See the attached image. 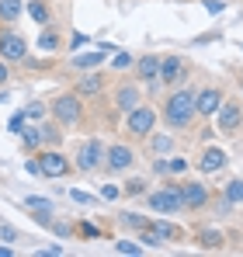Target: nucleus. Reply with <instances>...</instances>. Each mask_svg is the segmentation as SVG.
<instances>
[{"mask_svg":"<svg viewBox=\"0 0 243 257\" xmlns=\"http://www.w3.org/2000/svg\"><path fill=\"white\" fill-rule=\"evenodd\" d=\"M195 94L191 90H174L170 97H167V104H163V122L170 128H188L195 122Z\"/></svg>","mask_w":243,"mask_h":257,"instance_id":"f257e3e1","label":"nucleus"},{"mask_svg":"<svg viewBox=\"0 0 243 257\" xmlns=\"http://www.w3.org/2000/svg\"><path fill=\"white\" fill-rule=\"evenodd\" d=\"M52 118L59 125H77L83 118V104H80V94H59L52 101Z\"/></svg>","mask_w":243,"mask_h":257,"instance_id":"f03ea898","label":"nucleus"},{"mask_svg":"<svg viewBox=\"0 0 243 257\" xmlns=\"http://www.w3.org/2000/svg\"><path fill=\"white\" fill-rule=\"evenodd\" d=\"M157 125V111L150 108V104H136L132 111H129V118H125V132L129 136H136V139H146L150 132Z\"/></svg>","mask_w":243,"mask_h":257,"instance_id":"7ed1b4c3","label":"nucleus"},{"mask_svg":"<svg viewBox=\"0 0 243 257\" xmlns=\"http://www.w3.org/2000/svg\"><path fill=\"white\" fill-rule=\"evenodd\" d=\"M28 56V42L14 32V28H0V59L7 63H21Z\"/></svg>","mask_w":243,"mask_h":257,"instance_id":"20e7f679","label":"nucleus"},{"mask_svg":"<svg viewBox=\"0 0 243 257\" xmlns=\"http://www.w3.org/2000/svg\"><path fill=\"white\" fill-rule=\"evenodd\" d=\"M101 160H104V143L101 139H87L80 150H77V171H83V174L97 171Z\"/></svg>","mask_w":243,"mask_h":257,"instance_id":"39448f33","label":"nucleus"},{"mask_svg":"<svg viewBox=\"0 0 243 257\" xmlns=\"http://www.w3.org/2000/svg\"><path fill=\"white\" fill-rule=\"evenodd\" d=\"M215 115H219V132H222V136H236V128H240V122H243L240 101H222Z\"/></svg>","mask_w":243,"mask_h":257,"instance_id":"423d86ee","label":"nucleus"},{"mask_svg":"<svg viewBox=\"0 0 243 257\" xmlns=\"http://www.w3.org/2000/svg\"><path fill=\"white\" fill-rule=\"evenodd\" d=\"M132 164H136V153H132L125 143H115V146H108V150H104V167H108L111 174L129 171Z\"/></svg>","mask_w":243,"mask_h":257,"instance_id":"0eeeda50","label":"nucleus"},{"mask_svg":"<svg viewBox=\"0 0 243 257\" xmlns=\"http://www.w3.org/2000/svg\"><path fill=\"white\" fill-rule=\"evenodd\" d=\"M39 174H45V177H66L70 174V160L59 150H45V153H39Z\"/></svg>","mask_w":243,"mask_h":257,"instance_id":"6e6552de","label":"nucleus"},{"mask_svg":"<svg viewBox=\"0 0 243 257\" xmlns=\"http://www.w3.org/2000/svg\"><path fill=\"white\" fill-rule=\"evenodd\" d=\"M174 188H177L181 209H202L205 202H208V191H205V184H198V181H188V184H174Z\"/></svg>","mask_w":243,"mask_h":257,"instance_id":"1a4fd4ad","label":"nucleus"},{"mask_svg":"<svg viewBox=\"0 0 243 257\" xmlns=\"http://www.w3.org/2000/svg\"><path fill=\"white\" fill-rule=\"evenodd\" d=\"M150 209L153 212H181V198H177V188H160L150 195Z\"/></svg>","mask_w":243,"mask_h":257,"instance_id":"9d476101","label":"nucleus"},{"mask_svg":"<svg viewBox=\"0 0 243 257\" xmlns=\"http://www.w3.org/2000/svg\"><path fill=\"white\" fill-rule=\"evenodd\" d=\"M219 104H222V90L219 87H205L202 94H195V111L205 115V118H212L219 111Z\"/></svg>","mask_w":243,"mask_h":257,"instance_id":"9b49d317","label":"nucleus"},{"mask_svg":"<svg viewBox=\"0 0 243 257\" xmlns=\"http://www.w3.org/2000/svg\"><path fill=\"white\" fill-rule=\"evenodd\" d=\"M21 205H25L28 212H35V222H42V226H49V222H52V202H49V198L28 195V198H21Z\"/></svg>","mask_w":243,"mask_h":257,"instance_id":"f8f14e48","label":"nucleus"},{"mask_svg":"<svg viewBox=\"0 0 243 257\" xmlns=\"http://www.w3.org/2000/svg\"><path fill=\"white\" fill-rule=\"evenodd\" d=\"M115 45H101V49H94V52H83V56H73V70H97L104 59H108V52H111Z\"/></svg>","mask_w":243,"mask_h":257,"instance_id":"ddd939ff","label":"nucleus"},{"mask_svg":"<svg viewBox=\"0 0 243 257\" xmlns=\"http://www.w3.org/2000/svg\"><path fill=\"white\" fill-rule=\"evenodd\" d=\"M184 77V59L181 56H163L160 59V80L163 84H177Z\"/></svg>","mask_w":243,"mask_h":257,"instance_id":"4468645a","label":"nucleus"},{"mask_svg":"<svg viewBox=\"0 0 243 257\" xmlns=\"http://www.w3.org/2000/svg\"><path fill=\"white\" fill-rule=\"evenodd\" d=\"M136 104H139V87H132V84H122L118 90H115V108L129 115V111H132Z\"/></svg>","mask_w":243,"mask_h":257,"instance_id":"2eb2a0df","label":"nucleus"},{"mask_svg":"<svg viewBox=\"0 0 243 257\" xmlns=\"http://www.w3.org/2000/svg\"><path fill=\"white\" fill-rule=\"evenodd\" d=\"M136 77H139L143 84H153V80L160 77V59H157V56H143V59L136 63Z\"/></svg>","mask_w":243,"mask_h":257,"instance_id":"dca6fc26","label":"nucleus"},{"mask_svg":"<svg viewBox=\"0 0 243 257\" xmlns=\"http://www.w3.org/2000/svg\"><path fill=\"white\" fill-rule=\"evenodd\" d=\"M101 90H104V77H101V73L80 77L77 87H73V94H80V97H94V94H101Z\"/></svg>","mask_w":243,"mask_h":257,"instance_id":"f3484780","label":"nucleus"},{"mask_svg":"<svg viewBox=\"0 0 243 257\" xmlns=\"http://www.w3.org/2000/svg\"><path fill=\"white\" fill-rule=\"evenodd\" d=\"M198 167H202L205 174L222 171V167H226V153H222V150H215V146H212V150H205V153H202V164H198Z\"/></svg>","mask_w":243,"mask_h":257,"instance_id":"a211bd4d","label":"nucleus"},{"mask_svg":"<svg viewBox=\"0 0 243 257\" xmlns=\"http://www.w3.org/2000/svg\"><path fill=\"white\" fill-rule=\"evenodd\" d=\"M150 229L160 236V240H184V229H177V226H170V222H150Z\"/></svg>","mask_w":243,"mask_h":257,"instance_id":"6ab92c4d","label":"nucleus"},{"mask_svg":"<svg viewBox=\"0 0 243 257\" xmlns=\"http://www.w3.org/2000/svg\"><path fill=\"white\" fill-rule=\"evenodd\" d=\"M39 132H42V146H56V143L63 139L59 122H39Z\"/></svg>","mask_w":243,"mask_h":257,"instance_id":"aec40b11","label":"nucleus"},{"mask_svg":"<svg viewBox=\"0 0 243 257\" xmlns=\"http://www.w3.org/2000/svg\"><path fill=\"white\" fill-rule=\"evenodd\" d=\"M198 247L219 250V247H222V233H219V229H202V233H198Z\"/></svg>","mask_w":243,"mask_h":257,"instance_id":"412c9836","label":"nucleus"},{"mask_svg":"<svg viewBox=\"0 0 243 257\" xmlns=\"http://www.w3.org/2000/svg\"><path fill=\"white\" fill-rule=\"evenodd\" d=\"M28 14H32L39 25H49V21H52V11H49L45 0H32V4H28Z\"/></svg>","mask_w":243,"mask_h":257,"instance_id":"4be33fe9","label":"nucleus"},{"mask_svg":"<svg viewBox=\"0 0 243 257\" xmlns=\"http://www.w3.org/2000/svg\"><path fill=\"white\" fill-rule=\"evenodd\" d=\"M21 0H0V21H18L21 18Z\"/></svg>","mask_w":243,"mask_h":257,"instance_id":"5701e85b","label":"nucleus"},{"mask_svg":"<svg viewBox=\"0 0 243 257\" xmlns=\"http://www.w3.org/2000/svg\"><path fill=\"white\" fill-rule=\"evenodd\" d=\"M39 49H42V52H56V49H59V35H56L52 28H42V35H39Z\"/></svg>","mask_w":243,"mask_h":257,"instance_id":"b1692460","label":"nucleus"},{"mask_svg":"<svg viewBox=\"0 0 243 257\" xmlns=\"http://www.w3.org/2000/svg\"><path fill=\"white\" fill-rule=\"evenodd\" d=\"M118 222L125 229H146V226H150V219H143V215H136V212H122Z\"/></svg>","mask_w":243,"mask_h":257,"instance_id":"393cba45","label":"nucleus"},{"mask_svg":"<svg viewBox=\"0 0 243 257\" xmlns=\"http://www.w3.org/2000/svg\"><path fill=\"white\" fill-rule=\"evenodd\" d=\"M226 198H229L233 205H236V202L243 205V181H229V184H226Z\"/></svg>","mask_w":243,"mask_h":257,"instance_id":"a878e982","label":"nucleus"},{"mask_svg":"<svg viewBox=\"0 0 243 257\" xmlns=\"http://www.w3.org/2000/svg\"><path fill=\"white\" fill-rule=\"evenodd\" d=\"M42 115H45V108H42L39 101H32V104L25 108V118H28V122H35V125L42 122Z\"/></svg>","mask_w":243,"mask_h":257,"instance_id":"bb28decb","label":"nucleus"},{"mask_svg":"<svg viewBox=\"0 0 243 257\" xmlns=\"http://www.w3.org/2000/svg\"><path fill=\"white\" fill-rule=\"evenodd\" d=\"M28 125V118H25V111H18V115H11V122H7V128L14 132V136H21V128Z\"/></svg>","mask_w":243,"mask_h":257,"instance_id":"cd10ccee","label":"nucleus"},{"mask_svg":"<svg viewBox=\"0 0 243 257\" xmlns=\"http://www.w3.org/2000/svg\"><path fill=\"white\" fill-rule=\"evenodd\" d=\"M115 250H118V254H129V257L143 254V247H139V243H129V240H118V243H115Z\"/></svg>","mask_w":243,"mask_h":257,"instance_id":"c85d7f7f","label":"nucleus"},{"mask_svg":"<svg viewBox=\"0 0 243 257\" xmlns=\"http://www.w3.org/2000/svg\"><path fill=\"white\" fill-rule=\"evenodd\" d=\"M125 191H129V195H143V191H146V181H139V177H132V181L125 184Z\"/></svg>","mask_w":243,"mask_h":257,"instance_id":"c756f323","label":"nucleus"},{"mask_svg":"<svg viewBox=\"0 0 243 257\" xmlns=\"http://www.w3.org/2000/svg\"><path fill=\"white\" fill-rule=\"evenodd\" d=\"M111 66H115V70H125V66H132V56H129V52H118V56L111 59Z\"/></svg>","mask_w":243,"mask_h":257,"instance_id":"7c9ffc66","label":"nucleus"},{"mask_svg":"<svg viewBox=\"0 0 243 257\" xmlns=\"http://www.w3.org/2000/svg\"><path fill=\"white\" fill-rule=\"evenodd\" d=\"M150 146H153V153H167V150H170V139H167V136H157Z\"/></svg>","mask_w":243,"mask_h":257,"instance_id":"2f4dec72","label":"nucleus"},{"mask_svg":"<svg viewBox=\"0 0 243 257\" xmlns=\"http://www.w3.org/2000/svg\"><path fill=\"white\" fill-rule=\"evenodd\" d=\"M188 171V160H167V174H184Z\"/></svg>","mask_w":243,"mask_h":257,"instance_id":"473e14b6","label":"nucleus"},{"mask_svg":"<svg viewBox=\"0 0 243 257\" xmlns=\"http://www.w3.org/2000/svg\"><path fill=\"white\" fill-rule=\"evenodd\" d=\"M70 198L80 202V205H94V202H97V198H90V195H83V191H70Z\"/></svg>","mask_w":243,"mask_h":257,"instance_id":"72a5a7b5","label":"nucleus"},{"mask_svg":"<svg viewBox=\"0 0 243 257\" xmlns=\"http://www.w3.org/2000/svg\"><path fill=\"white\" fill-rule=\"evenodd\" d=\"M49 226H52L59 236H70V233H73V226H70V222H49Z\"/></svg>","mask_w":243,"mask_h":257,"instance_id":"f704fd0d","label":"nucleus"},{"mask_svg":"<svg viewBox=\"0 0 243 257\" xmlns=\"http://www.w3.org/2000/svg\"><path fill=\"white\" fill-rule=\"evenodd\" d=\"M101 195H104L108 202H115V198H118L122 191H118V188H115V184H104V188H101Z\"/></svg>","mask_w":243,"mask_h":257,"instance_id":"c9c22d12","label":"nucleus"},{"mask_svg":"<svg viewBox=\"0 0 243 257\" xmlns=\"http://www.w3.org/2000/svg\"><path fill=\"white\" fill-rule=\"evenodd\" d=\"M80 233L87 236V240H94V236H101V229H97V226H90V222H83V226H80Z\"/></svg>","mask_w":243,"mask_h":257,"instance_id":"e433bc0d","label":"nucleus"},{"mask_svg":"<svg viewBox=\"0 0 243 257\" xmlns=\"http://www.w3.org/2000/svg\"><path fill=\"white\" fill-rule=\"evenodd\" d=\"M205 11H208V14H219V11H222V0H205Z\"/></svg>","mask_w":243,"mask_h":257,"instance_id":"4c0bfd02","label":"nucleus"},{"mask_svg":"<svg viewBox=\"0 0 243 257\" xmlns=\"http://www.w3.org/2000/svg\"><path fill=\"white\" fill-rule=\"evenodd\" d=\"M7 77H11L7 73V59H0V84H7Z\"/></svg>","mask_w":243,"mask_h":257,"instance_id":"58836bf2","label":"nucleus"},{"mask_svg":"<svg viewBox=\"0 0 243 257\" xmlns=\"http://www.w3.org/2000/svg\"><path fill=\"white\" fill-rule=\"evenodd\" d=\"M153 171H157V174H167V160H153Z\"/></svg>","mask_w":243,"mask_h":257,"instance_id":"ea45409f","label":"nucleus"},{"mask_svg":"<svg viewBox=\"0 0 243 257\" xmlns=\"http://www.w3.org/2000/svg\"><path fill=\"white\" fill-rule=\"evenodd\" d=\"M240 49H243V45H240Z\"/></svg>","mask_w":243,"mask_h":257,"instance_id":"a19ab883","label":"nucleus"}]
</instances>
